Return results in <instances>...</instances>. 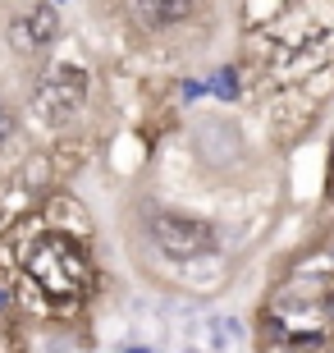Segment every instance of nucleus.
Segmentation results:
<instances>
[{"mask_svg": "<svg viewBox=\"0 0 334 353\" xmlns=\"http://www.w3.org/2000/svg\"><path fill=\"white\" fill-rule=\"evenodd\" d=\"M266 330L275 344H325L334 330V285L321 275H298L266 303Z\"/></svg>", "mask_w": 334, "mask_h": 353, "instance_id": "f257e3e1", "label": "nucleus"}, {"mask_svg": "<svg viewBox=\"0 0 334 353\" xmlns=\"http://www.w3.org/2000/svg\"><path fill=\"white\" fill-rule=\"evenodd\" d=\"M28 275L51 299H83L92 289V262L69 234H46L28 248Z\"/></svg>", "mask_w": 334, "mask_h": 353, "instance_id": "f03ea898", "label": "nucleus"}, {"mask_svg": "<svg viewBox=\"0 0 334 353\" xmlns=\"http://www.w3.org/2000/svg\"><path fill=\"white\" fill-rule=\"evenodd\" d=\"M83 97H87V74L74 69V65H55L51 74L37 83V92H32V115H37L41 124L60 129V124H69V119L83 110Z\"/></svg>", "mask_w": 334, "mask_h": 353, "instance_id": "7ed1b4c3", "label": "nucleus"}, {"mask_svg": "<svg viewBox=\"0 0 334 353\" xmlns=\"http://www.w3.org/2000/svg\"><path fill=\"white\" fill-rule=\"evenodd\" d=\"M152 239L165 257H202V252L216 248V230L206 221H193V216H174V211H160L152 216Z\"/></svg>", "mask_w": 334, "mask_h": 353, "instance_id": "20e7f679", "label": "nucleus"}, {"mask_svg": "<svg viewBox=\"0 0 334 353\" xmlns=\"http://www.w3.org/2000/svg\"><path fill=\"white\" fill-rule=\"evenodd\" d=\"M55 32H60V14L41 0V5H28V10H19L10 19V46L19 55H37L46 51L55 41Z\"/></svg>", "mask_w": 334, "mask_h": 353, "instance_id": "39448f33", "label": "nucleus"}, {"mask_svg": "<svg viewBox=\"0 0 334 353\" xmlns=\"http://www.w3.org/2000/svg\"><path fill=\"white\" fill-rule=\"evenodd\" d=\"M238 321H233V316H206L202 321V335H197V340L206 344V349H233V344L243 340V335H238Z\"/></svg>", "mask_w": 334, "mask_h": 353, "instance_id": "423d86ee", "label": "nucleus"}, {"mask_svg": "<svg viewBox=\"0 0 334 353\" xmlns=\"http://www.w3.org/2000/svg\"><path fill=\"white\" fill-rule=\"evenodd\" d=\"M156 10V19H183V14H193L197 0H147Z\"/></svg>", "mask_w": 334, "mask_h": 353, "instance_id": "0eeeda50", "label": "nucleus"}, {"mask_svg": "<svg viewBox=\"0 0 334 353\" xmlns=\"http://www.w3.org/2000/svg\"><path fill=\"white\" fill-rule=\"evenodd\" d=\"M216 92H220V97H233V69H220V79H216Z\"/></svg>", "mask_w": 334, "mask_h": 353, "instance_id": "6e6552de", "label": "nucleus"}, {"mask_svg": "<svg viewBox=\"0 0 334 353\" xmlns=\"http://www.w3.org/2000/svg\"><path fill=\"white\" fill-rule=\"evenodd\" d=\"M0 133H5V119H0Z\"/></svg>", "mask_w": 334, "mask_h": 353, "instance_id": "1a4fd4ad", "label": "nucleus"}]
</instances>
